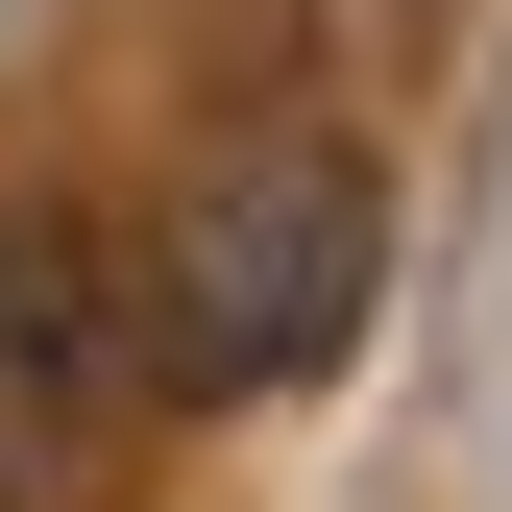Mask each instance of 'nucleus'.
Here are the masks:
<instances>
[{"label":"nucleus","instance_id":"f257e3e1","mask_svg":"<svg viewBox=\"0 0 512 512\" xmlns=\"http://www.w3.org/2000/svg\"><path fill=\"white\" fill-rule=\"evenodd\" d=\"M366 269H391V171L342 122H244L196 147V196L147 220V366L171 391H317Z\"/></svg>","mask_w":512,"mask_h":512},{"label":"nucleus","instance_id":"f03ea898","mask_svg":"<svg viewBox=\"0 0 512 512\" xmlns=\"http://www.w3.org/2000/svg\"><path fill=\"white\" fill-rule=\"evenodd\" d=\"M122 415V269L74 220H0V439H98Z\"/></svg>","mask_w":512,"mask_h":512}]
</instances>
